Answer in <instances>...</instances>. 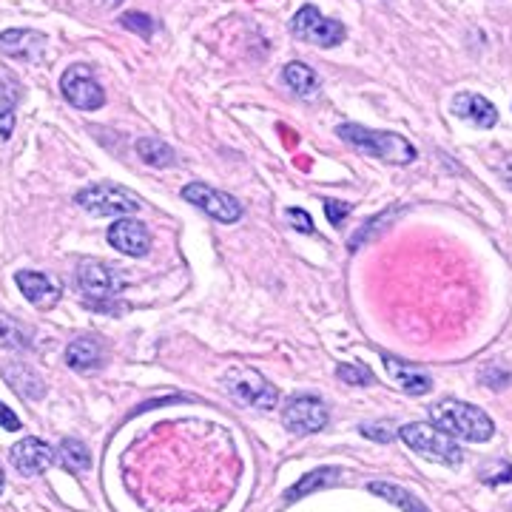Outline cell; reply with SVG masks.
Segmentation results:
<instances>
[{"instance_id": "13", "label": "cell", "mask_w": 512, "mask_h": 512, "mask_svg": "<svg viewBox=\"0 0 512 512\" xmlns=\"http://www.w3.org/2000/svg\"><path fill=\"white\" fill-rule=\"evenodd\" d=\"M15 282H18L23 296L40 311H49V308H55L57 302H60V288H57V282L52 276L40 274V271H18Z\"/></svg>"}, {"instance_id": "15", "label": "cell", "mask_w": 512, "mask_h": 512, "mask_svg": "<svg viewBox=\"0 0 512 512\" xmlns=\"http://www.w3.org/2000/svg\"><path fill=\"white\" fill-rule=\"evenodd\" d=\"M453 111H456L461 120H467V123H473L478 128H493L498 123V111L481 94H458L456 100H453Z\"/></svg>"}, {"instance_id": "6", "label": "cell", "mask_w": 512, "mask_h": 512, "mask_svg": "<svg viewBox=\"0 0 512 512\" xmlns=\"http://www.w3.org/2000/svg\"><path fill=\"white\" fill-rule=\"evenodd\" d=\"M222 382H225V390L237 402L248 404V407L274 410L276 404H279V390L262 373H256L251 367H231Z\"/></svg>"}, {"instance_id": "21", "label": "cell", "mask_w": 512, "mask_h": 512, "mask_svg": "<svg viewBox=\"0 0 512 512\" xmlns=\"http://www.w3.org/2000/svg\"><path fill=\"white\" fill-rule=\"evenodd\" d=\"M55 461L66 473H83V470L92 467V453H89V447L83 441L63 439L55 450Z\"/></svg>"}, {"instance_id": "24", "label": "cell", "mask_w": 512, "mask_h": 512, "mask_svg": "<svg viewBox=\"0 0 512 512\" xmlns=\"http://www.w3.org/2000/svg\"><path fill=\"white\" fill-rule=\"evenodd\" d=\"M137 154H140L143 163L154 165V168H171V165H177L174 148L165 146L163 140H157V137H143V140H137Z\"/></svg>"}, {"instance_id": "30", "label": "cell", "mask_w": 512, "mask_h": 512, "mask_svg": "<svg viewBox=\"0 0 512 512\" xmlns=\"http://www.w3.org/2000/svg\"><path fill=\"white\" fill-rule=\"evenodd\" d=\"M285 217H288V222H291L296 231H302V234H313V222L305 211H299V208H288V211H285Z\"/></svg>"}, {"instance_id": "35", "label": "cell", "mask_w": 512, "mask_h": 512, "mask_svg": "<svg viewBox=\"0 0 512 512\" xmlns=\"http://www.w3.org/2000/svg\"><path fill=\"white\" fill-rule=\"evenodd\" d=\"M510 512H512V504H510Z\"/></svg>"}, {"instance_id": "10", "label": "cell", "mask_w": 512, "mask_h": 512, "mask_svg": "<svg viewBox=\"0 0 512 512\" xmlns=\"http://www.w3.org/2000/svg\"><path fill=\"white\" fill-rule=\"evenodd\" d=\"M183 200L191 205H197L200 211H205L211 220L225 222V225H234L242 217V205H239L231 194H225L220 188H211L205 183H188L183 188Z\"/></svg>"}, {"instance_id": "2", "label": "cell", "mask_w": 512, "mask_h": 512, "mask_svg": "<svg viewBox=\"0 0 512 512\" xmlns=\"http://www.w3.org/2000/svg\"><path fill=\"white\" fill-rule=\"evenodd\" d=\"M339 137L348 146L356 148L359 154L376 157L384 163L407 165L416 160V148L410 146L402 134H393V131H373L359 123H345V126H339Z\"/></svg>"}, {"instance_id": "3", "label": "cell", "mask_w": 512, "mask_h": 512, "mask_svg": "<svg viewBox=\"0 0 512 512\" xmlns=\"http://www.w3.org/2000/svg\"><path fill=\"white\" fill-rule=\"evenodd\" d=\"M77 285L80 291L86 293V305L89 308H106L111 313H120L123 308L114 305V296L123 288V279L120 274L111 268L109 262H100V259H80L77 265Z\"/></svg>"}, {"instance_id": "33", "label": "cell", "mask_w": 512, "mask_h": 512, "mask_svg": "<svg viewBox=\"0 0 512 512\" xmlns=\"http://www.w3.org/2000/svg\"><path fill=\"white\" fill-rule=\"evenodd\" d=\"M498 174H501V180H504V185L507 188H512V154L504 160V163L498 165Z\"/></svg>"}, {"instance_id": "5", "label": "cell", "mask_w": 512, "mask_h": 512, "mask_svg": "<svg viewBox=\"0 0 512 512\" xmlns=\"http://www.w3.org/2000/svg\"><path fill=\"white\" fill-rule=\"evenodd\" d=\"M77 205L86 208L94 217H117L123 220L126 214L140 211V197L128 188L111 183H97L92 188H83L77 194Z\"/></svg>"}, {"instance_id": "26", "label": "cell", "mask_w": 512, "mask_h": 512, "mask_svg": "<svg viewBox=\"0 0 512 512\" xmlns=\"http://www.w3.org/2000/svg\"><path fill=\"white\" fill-rule=\"evenodd\" d=\"M120 23H123L126 29H131L134 35H140V37L154 35V20L148 18V15H140V12H128V15H123Z\"/></svg>"}, {"instance_id": "23", "label": "cell", "mask_w": 512, "mask_h": 512, "mask_svg": "<svg viewBox=\"0 0 512 512\" xmlns=\"http://www.w3.org/2000/svg\"><path fill=\"white\" fill-rule=\"evenodd\" d=\"M282 77H285V83L291 86V92L299 94V97H313V94L319 92V77H316L311 66H305V63H288Z\"/></svg>"}, {"instance_id": "11", "label": "cell", "mask_w": 512, "mask_h": 512, "mask_svg": "<svg viewBox=\"0 0 512 512\" xmlns=\"http://www.w3.org/2000/svg\"><path fill=\"white\" fill-rule=\"evenodd\" d=\"M9 461H12V467H15L18 473H23V476H40V473L49 470V464L55 461V450H52L43 439L29 436V439L18 441V444L9 450Z\"/></svg>"}, {"instance_id": "34", "label": "cell", "mask_w": 512, "mask_h": 512, "mask_svg": "<svg viewBox=\"0 0 512 512\" xmlns=\"http://www.w3.org/2000/svg\"><path fill=\"white\" fill-rule=\"evenodd\" d=\"M0 490H3V470H0Z\"/></svg>"}, {"instance_id": "27", "label": "cell", "mask_w": 512, "mask_h": 512, "mask_svg": "<svg viewBox=\"0 0 512 512\" xmlns=\"http://www.w3.org/2000/svg\"><path fill=\"white\" fill-rule=\"evenodd\" d=\"M336 376H339L342 382L356 384V387H365V384H373V376L367 373L365 367H356V365H339V370H336Z\"/></svg>"}, {"instance_id": "4", "label": "cell", "mask_w": 512, "mask_h": 512, "mask_svg": "<svg viewBox=\"0 0 512 512\" xmlns=\"http://www.w3.org/2000/svg\"><path fill=\"white\" fill-rule=\"evenodd\" d=\"M399 436L410 450H416L419 456L430 458V461H439V464H447V467H458L464 461L458 441L450 439L447 433H441L439 427H433V424H421V421L404 424Z\"/></svg>"}, {"instance_id": "32", "label": "cell", "mask_w": 512, "mask_h": 512, "mask_svg": "<svg viewBox=\"0 0 512 512\" xmlns=\"http://www.w3.org/2000/svg\"><path fill=\"white\" fill-rule=\"evenodd\" d=\"M0 427H6V430H20V419L3 402H0Z\"/></svg>"}, {"instance_id": "25", "label": "cell", "mask_w": 512, "mask_h": 512, "mask_svg": "<svg viewBox=\"0 0 512 512\" xmlns=\"http://www.w3.org/2000/svg\"><path fill=\"white\" fill-rule=\"evenodd\" d=\"M339 478H342V470H336V467H328V470H313V473H308L302 481H296L291 490L285 493V498H288V501H296V498L313 493V490H322V487L336 484Z\"/></svg>"}, {"instance_id": "16", "label": "cell", "mask_w": 512, "mask_h": 512, "mask_svg": "<svg viewBox=\"0 0 512 512\" xmlns=\"http://www.w3.org/2000/svg\"><path fill=\"white\" fill-rule=\"evenodd\" d=\"M384 365L390 370V376H393V382L402 387L404 393H410V396H424V393H430L433 390V379L424 373V370H416V365H407L402 359H384Z\"/></svg>"}, {"instance_id": "22", "label": "cell", "mask_w": 512, "mask_h": 512, "mask_svg": "<svg viewBox=\"0 0 512 512\" xmlns=\"http://www.w3.org/2000/svg\"><path fill=\"white\" fill-rule=\"evenodd\" d=\"M0 348L6 350H29L32 348V330L20 319L0 313Z\"/></svg>"}, {"instance_id": "19", "label": "cell", "mask_w": 512, "mask_h": 512, "mask_svg": "<svg viewBox=\"0 0 512 512\" xmlns=\"http://www.w3.org/2000/svg\"><path fill=\"white\" fill-rule=\"evenodd\" d=\"M100 362H103V345L92 336H80L66 348V365L72 370L86 373V370H94Z\"/></svg>"}, {"instance_id": "31", "label": "cell", "mask_w": 512, "mask_h": 512, "mask_svg": "<svg viewBox=\"0 0 512 512\" xmlns=\"http://www.w3.org/2000/svg\"><path fill=\"white\" fill-rule=\"evenodd\" d=\"M362 436H367V439H376V441H390L393 439V427H390L387 421H379V424H365V427H362Z\"/></svg>"}, {"instance_id": "9", "label": "cell", "mask_w": 512, "mask_h": 512, "mask_svg": "<svg viewBox=\"0 0 512 512\" xmlns=\"http://www.w3.org/2000/svg\"><path fill=\"white\" fill-rule=\"evenodd\" d=\"M60 92H63V97L72 103L74 109L80 111H94L106 103V92L97 83L92 66H86V63H74V66H69L63 72V77H60Z\"/></svg>"}, {"instance_id": "29", "label": "cell", "mask_w": 512, "mask_h": 512, "mask_svg": "<svg viewBox=\"0 0 512 512\" xmlns=\"http://www.w3.org/2000/svg\"><path fill=\"white\" fill-rule=\"evenodd\" d=\"M481 481L484 484H490V487H498V484H510L512 481V464H495V476H487V473H481Z\"/></svg>"}, {"instance_id": "20", "label": "cell", "mask_w": 512, "mask_h": 512, "mask_svg": "<svg viewBox=\"0 0 512 512\" xmlns=\"http://www.w3.org/2000/svg\"><path fill=\"white\" fill-rule=\"evenodd\" d=\"M367 493L379 495V498L396 504V507L404 512H430L424 507V501H421L419 495H413L410 490L399 487V484H390V481H370V484H367Z\"/></svg>"}, {"instance_id": "1", "label": "cell", "mask_w": 512, "mask_h": 512, "mask_svg": "<svg viewBox=\"0 0 512 512\" xmlns=\"http://www.w3.org/2000/svg\"><path fill=\"white\" fill-rule=\"evenodd\" d=\"M430 419L433 427H439L441 433H447L450 439L464 441H490L495 433L493 419L476 407V404L456 402V399H444V402L430 407Z\"/></svg>"}, {"instance_id": "28", "label": "cell", "mask_w": 512, "mask_h": 512, "mask_svg": "<svg viewBox=\"0 0 512 512\" xmlns=\"http://www.w3.org/2000/svg\"><path fill=\"white\" fill-rule=\"evenodd\" d=\"M350 211H353V205L350 202H336V200H325V214H328V220L339 228L342 220L348 217Z\"/></svg>"}, {"instance_id": "8", "label": "cell", "mask_w": 512, "mask_h": 512, "mask_svg": "<svg viewBox=\"0 0 512 512\" xmlns=\"http://www.w3.org/2000/svg\"><path fill=\"white\" fill-rule=\"evenodd\" d=\"M291 32L299 40L305 43H313V46H339L345 37H348V29L339 23V20L325 18L316 6H302L291 20Z\"/></svg>"}, {"instance_id": "14", "label": "cell", "mask_w": 512, "mask_h": 512, "mask_svg": "<svg viewBox=\"0 0 512 512\" xmlns=\"http://www.w3.org/2000/svg\"><path fill=\"white\" fill-rule=\"evenodd\" d=\"M46 52V37L32 29H9L0 35V55L35 63Z\"/></svg>"}, {"instance_id": "7", "label": "cell", "mask_w": 512, "mask_h": 512, "mask_svg": "<svg viewBox=\"0 0 512 512\" xmlns=\"http://www.w3.org/2000/svg\"><path fill=\"white\" fill-rule=\"evenodd\" d=\"M282 421L293 436H311L328 427V404L313 393H293L282 407Z\"/></svg>"}, {"instance_id": "12", "label": "cell", "mask_w": 512, "mask_h": 512, "mask_svg": "<svg viewBox=\"0 0 512 512\" xmlns=\"http://www.w3.org/2000/svg\"><path fill=\"white\" fill-rule=\"evenodd\" d=\"M109 245L126 256H146L151 251V234L140 220L123 217V220L111 222Z\"/></svg>"}, {"instance_id": "18", "label": "cell", "mask_w": 512, "mask_h": 512, "mask_svg": "<svg viewBox=\"0 0 512 512\" xmlns=\"http://www.w3.org/2000/svg\"><path fill=\"white\" fill-rule=\"evenodd\" d=\"M3 376H6V382L12 384L20 396H23V399H29V402H37V399H43V396H46V384H43V379L37 376L32 367L23 365V362H15V365L6 367V370H3Z\"/></svg>"}, {"instance_id": "17", "label": "cell", "mask_w": 512, "mask_h": 512, "mask_svg": "<svg viewBox=\"0 0 512 512\" xmlns=\"http://www.w3.org/2000/svg\"><path fill=\"white\" fill-rule=\"evenodd\" d=\"M20 100L18 77L0 69V137H9L15 128V106Z\"/></svg>"}]
</instances>
